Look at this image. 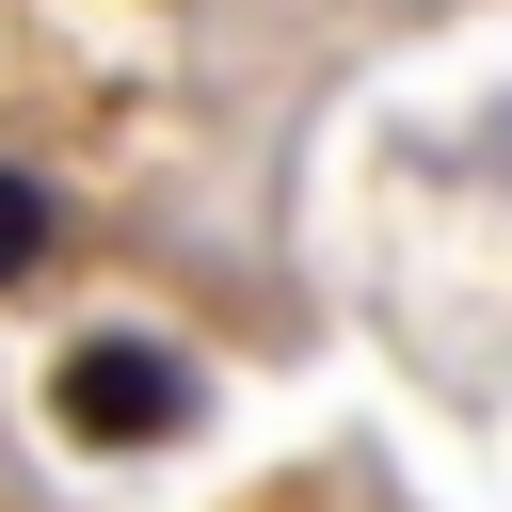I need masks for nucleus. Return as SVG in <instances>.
<instances>
[{
    "mask_svg": "<svg viewBox=\"0 0 512 512\" xmlns=\"http://www.w3.org/2000/svg\"><path fill=\"white\" fill-rule=\"evenodd\" d=\"M48 416H64L80 448H160V432H192V352H160V336H80V352L48 368Z\"/></svg>",
    "mask_w": 512,
    "mask_h": 512,
    "instance_id": "nucleus-1",
    "label": "nucleus"
},
{
    "mask_svg": "<svg viewBox=\"0 0 512 512\" xmlns=\"http://www.w3.org/2000/svg\"><path fill=\"white\" fill-rule=\"evenodd\" d=\"M32 272H48V192L0 176V288H32Z\"/></svg>",
    "mask_w": 512,
    "mask_h": 512,
    "instance_id": "nucleus-2",
    "label": "nucleus"
}]
</instances>
